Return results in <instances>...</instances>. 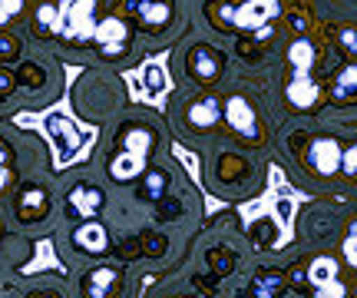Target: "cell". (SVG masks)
Instances as JSON below:
<instances>
[{
    "instance_id": "4",
    "label": "cell",
    "mask_w": 357,
    "mask_h": 298,
    "mask_svg": "<svg viewBox=\"0 0 357 298\" xmlns=\"http://www.w3.org/2000/svg\"><path fill=\"white\" fill-rule=\"evenodd\" d=\"M222 119H225V123H229L238 136H245V140H258L255 106L248 103L245 96H229V100L222 103Z\"/></svg>"
},
{
    "instance_id": "21",
    "label": "cell",
    "mask_w": 357,
    "mask_h": 298,
    "mask_svg": "<svg viewBox=\"0 0 357 298\" xmlns=\"http://www.w3.org/2000/svg\"><path fill=\"white\" fill-rule=\"evenodd\" d=\"M341 252H344L347 265H354L357 269V222H351V229H347L344 242H341Z\"/></svg>"
},
{
    "instance_id": "27",
    "label": "cell",
    "mask_w": 357,
    "mask_h": 298,
    "mask_svg": "<svg viewBox=\"0 0 357 298\" xmlns=\"http://www.w3.org/2000/svg\"><path fill=\"white\" fill-rule=\"evenodd\" d=\"M159 206H162V216H178V202H172V199H159Z\"/></svg>"
},
{
    "instance_id": "8",
    "label": "cell",
    "mask_w": 357,
    "mask_h": 298,
    "mask_svg": "<svg viewBox=\"0 0 357 298\" xmlns=\"http://www.w3.org/2000/svg\"><path fill=\"white\" fill-rule=\"evenodd\" d=\"M119 282H123V272L113 269V265H100L83 278V295L86 298H113L119 292Z\"/></svg>"
},
{
    "instance_id": "7",
    "label": "cell",
    "mask_w": 357,
    "mask_h": 298,
    "mask_svg": "<svg viewBox=\"0 0 357 298\" xmlns=\"http://www.w3.org/2000/svg\"><path fill=\"white\" fill-rule=\"evenodd\" d=\"M66 206H70V212L77 216V219H96V212L102 209V193L96 189V186H89V182H79V186H73L70 189V195H66Z\"/></svg>"
},
{
    "instance_id": "3",
    "label": "cell",
    "mask_w": 357,
    "mask_h": 298,
    "mask_svg": "<svg viewBox=\"0 0 357 298\" xmlns=\"http://www.w3.org/2000/svg\"><path fill=\"white\" fill-rule=\"evenodd\" d=\"M278 13H281L278 0H242V3H235V7H225L222 17H225L235 30H261V27H268Z\"/></svg>"
},
{
    "instance_id": "24",
    "label": "cell",
    "mask_w": 357,
    "mask_h": 298,
    "mask_svg": "<svg viewBox=\"0 0 357 298\" xmlns=\"http://www.w3.org/2000/svg\"><path fill=\"white\" fill-rule=\"evenodd\" d=\"M208 262H212V269H218L215 275L231 272V255H225V252H208Z\"/></svg>"
},
{
    "instance_id": "22",
    "label": "cell",
    "mask_w": 357,
    "mask_h": 298,
    "mask_svg": "<svg viewBox=\"0 0 357 298\" xmlns=\"http://www.w3.org/2000/svg\"><path fill=\"white\" fill-rule=\"evenodd\" d=\"M311 298H347V285L341 282V278H334V282H328V285L314 288V295Z\"/></svg>"
},
{
    "instance_id": "5",
    "label": "cell",
    "mask_w": 357,
    "mask_h": 298,
    "mask_svg": "<svg viewBox=\"0 0 357 298\" xmlns=\"http://www.w3.org/2000/svg\"><path fill=\"white\" fill-rule=\"evenodd\" d=\"M89 43H96L102 50V57H119V53L129 47V27L126 20H119V17H106L96 24L93 30V40Z\"/></svg>"
},
{
    "instance_id": "25",
    "label": "cell",
    "mask_w": 357,
    "mask_h": 298,
    "mask_svg": "<svg viewBox=\"0 0 357 298\" xmlns=\"http://www.w3.org/2000/svg\"><path fill=\"white\" fill-rule=\"evenodd\" d=\"M17 50H20V47H17V40L7 37V33H0V60H13Z\"/></svg>"
},
{
    "instance_id": "1",
    "label": "cell",
    "mask_w": 357,
    "mask_h": 298,
    "mask_svg": "<svg viewBox=\"0 0 357 298\" xmlns=\"http://www.w3.org/2000/svg\"><path fill=\"white\" fill-rule=\"evenodd\" d=\"M100 24L96 0H56L37 10V27L43 37H60L66 43H89Z\"/></svg>"
},
{
    "instance_id": "23",
    "label": "cell",
    "mask_w": 357,
    "mask_h": 298,
    "mask_svg": "<svg viewBox=\"0 0 357 298\" xmlns=\"http://www.w3.org/2000/svg\"><path fill=\"white\" fill-rule=\"evenodd\" d=\"M341 172H347V176H357V143H351L341 153Z\"/></svg>"
},
{
    "instance_id": "6",
    "label": "cell",
    "mask_w": 357,
    "mask_h": 298,
    "mask_svg": "<svg viewBox=\"0 0 357 298\" xmlns=\"http://www.w3.org/2000/svg\"><path fill=\"white\" fill-rule=\"evenodd\" d=\"M341 153H344V146L337 143L334 136H318L311 143V149H307V163H311V169L318 176H334L341 169Z\"/></svg>"
},
{
    "instance_id": "19",
    "label": "cell",
    "mask_w": 357,
    "mask_h": 298,
    "mask_svg": "<svg viewBox=\"0 0 357 298\" xmlns=\"http://www.w3.org/2000/svg\"><path fill=\"white\" fill-rule=\"evenodd\" d=\"M26 0H0V27H7L10 20H17L24 13Z\"/></svg>"
},
{
    "instance_id": "16",
    "label": "cell",
    "mask_w": 357,
    "mask_h": 298,
    "mask_svg": "<svg viewBox=\"0 0 357 298\" xmlns=\"http://www.w3.org/2000/svg\"><path fill=\"white\" fill-rule=\"evenodd\" d=\"M155 136L146 126H129L126 133H123V149L126 153H136V156H146L149 159V149H153Z\"/></svg>"
},
{
    "instance_id": "29",
    "label": "cell",
    "mask_w": 357,
    "mask_h": 298,
    "mask_svg": "<svg viewBox=\"0 0 357 298\" xmlns=\"http://www.w3.org/2000/svg\"><path fill=\"white\" fill-rule=\"evenodd\" d=\"M10 146L3 143V140H0V166H10Z\"/></svg>"
},
{
    "instance_id": "2",
    "label": "cell",
    "mask_w": 357,
    "mask_h": 298,
    "mask_svg": "<svg viewBox=\"0 0 357 298\" xmlns=\"http://www.w3.org/2000/svg\"><path fill=\"white\" fill-rule=\"evenodd\" d=\"M311 66H314V43L307 37H298L288 47V87H284V96L294 110H311V106L321 100V87L318 80L311 77Z\"/></svg>"
},
{
    "instance_id": "9",
    "label": "cell",
    "mask_w": 357,
    "mask_h": 298,
    "mask_svg": "<svg viewBox=\"0 0 357 298\" xmlns=\"http://www.w3.org/2000/svg\"><path fill=\"white\" fill-rule=\"evenodd\" d=\"M189 73L199 83H212L222 77V53H215L212 47H192L189 50Z\"/></svg>"
},
{
    "instance_id": "15",
    "label": "cell",
    "mask_w": 357,
    "mask_h": 298,
    "mask_svg": "<svg viewBox=\"0 0 357 298\" xmlns=\"http://www.w3.org/2000/svg\"><path fill=\"white\" fill-rule=\"evenodd\" d=\"M307 282H311V288H321L328 285V282H334L337 278V259H331V255H318V259L307 265Z\"/></svg>"
},
{
    "instance_id": "30",
    "label": "cell",
    "mask_w": 357,
    "mask_h": 298,
    "mask_svg": "<svg viewBox=\"0 0 357 298\" xmlns=\"http://www.w3.org/2000/svg\"><path fill=\"white\" fill-rule=\"evenodd\" d=\"M30 298H56V295H30Z\"/></svg>"
},
{
    "instance_id": "20",
    "label": "cell",
    "mask_w": 357,
    "mask_h": 298,
    "mask_svg": "<svg viewBox=\"0 0 357 298\" xmlns=\"http://www.w3.org/2000/svg\"><path fill=\"white\" fill-rule=\"evenodd\" d=\"M30 206H37V212L47 209V195H43V189H24V199H20V216H26V209Z\"/></svg>"
},
{
    "instance_id": "13",
    "label": "cell",
    "mask_w": 357,
    "mask_h": 298,
    "mask_svg": "<svg viewBox=\"0 0 357 298\" xmlns=\"http://www.w3.org/2000/svg\"><path fill=\"white\" fill-rule=\"evenodd\" d=\"M132 13L146 27H166L172 20V0H136Z\"/></svg>"
},
{
    "instance_id": "12",
    "label": "cell",
    "mask_w": 357,
    "mask_h": 298,
    "mask_svg": "<svg viewBox=\"0 0 357 298\" xmlns=\"http://www.w3.org/2000/svg\"><path fill=\"white\" fill-rule=\"evenodd\" d=\"M109 176L116 182H132V179H142V172L149 169L146 163V156H136V153H126V149H119V153L109 159Z\"/></svg>"
},
{
    "instance_id": "26",
    "label": "cell",
    "mask_w": 357,
    "mask_h": 298,
    "mask_svg": "<svg viewBox=\"0 0 357 298\" xmlns=\"http://www.w3.org/2000/svg\"><path fill=\"white\" fill-rule=\"evenodd\" d=\"M341 43H344L347 50L357 53V30H344V33H341Z\"/></svg>"
},
{
    "instance_id": "10",
    "label": "cell",
    "mask_w": 357,
    "mask_h": 298,
    "mask_svg": "<svg viewBox=\"0 0 357 298\" xmlns=\"http://www.w3.org/2000/svg\"><path fill=\"white\" fill-rule=\"evenodd\" d=\"M73 246L89 252V255H102V252L109 248V232H106L102 222L89 219V222H83V225L73 229Z\"/></svg>"
},
{
    "instance_id": "14",
    "label": "cell",
    "mask_w": 357,
    "mask_h": 298,
    "mask_svg": "<svg viewBox=\"0 0 357 298\" xmlns=\"http://www.w3.org/2000/svg\"><path fill=\"white\" fill-rule=\"evenodd\" d=\"M284 292V275L278 269H258L252 278V298H281Z\"/></svg>"
},
{
    "instance_id": "18",
    "label": "cell",
    "mask_w": 357,
    "mask_h": 298,
    "mask_svg": "<svg viewBox=\"0 0 357 298\" xmlns=\"http://www.w3.org/2000/svg\"><path fill=\"white\" fill-rule=\"evenodd\" d=\"M334 100H341V103L357 100V64H347L337 73V80H334Z\"/></svg>"
},
{
    "instance_id": "11",
    "label": "cell",
    "mask_w": 357,
    "mask_h": 298,
    "mask_svg": "<svg viewBox=\"0 0 357 298\" xmlns=\"http://www.w3.org/2000/svg\"><path fill=\"white\" fill-rule=\"evenodd\" d=\"M185 119H189L192 130H212V126H218V119H222V100L212 96V93H205V96H199L189 106Z\"/></svg>"
},
{
    "instance_id": "28",
    "label": "cell",
    "mask_w": 357,
    "mask_h": 298,
    "mask_svg": "<svg viewBox=\"0 0 357 298\" xmlns=\"http://www.w3.org/2000/svg\"><path fill=\"white\" fill-rule=\"evenodd\" d=\"M10 179H13V172H10V166H0V193L10 186Z\"/></svg>"
},
{
    "instance_id": "17",
    "label": "cell",
    "mask_w": 357,
    "mask_h": 298,
    "mask_svg": "<svg viewBox=\"0 0 357 298\" xmlns=\"http://www.w3.org/2000/svg\"><path fill=\"white\" fill-rule=\"evenodd\" d=\"M166 189H169V176L162 169H146L142 172V199L159 202V199H166Z\"/></svg>"
}]
</instances>
